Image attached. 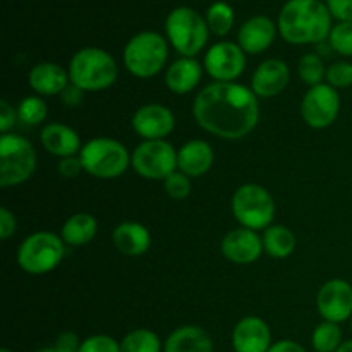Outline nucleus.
I'll list each match as a JSON object with an SVG mask.
<instances>
[{"instance_id": "f257e3e1", "label": "nucleus", "mask_w": 352, "mask_h": 352, "mask_svg": "<svg viewBox=\"0 0 352 352\" xmlns=\"http://www.w3.org/2000/svg\"><path fill=\"white\" fill-rule=\"evenodd\" d=\"M192 116L206 133L223 140H241L260 119L258 96L237 82H212L196 95Z\"/></svg>"}, {"instance_id": "f03ea898", "label": "nucleus", "mask_w": 352, "mask_h": 352, "mask_svg": "<svg viewBox=\"0 0 352 352\" xmlns=\"http://www.w3.org/2000/svg\"><path fill=\"white\" fill-rule=\"evenodd\" d=\"M332 28V14L320 0H289L278 16V33L292 45L320 43Z\"/></svg>"}, {"instance_id": "7ed1b4c3", "label": "nucleus", "mask_w": 352, "mask_h": 352, "mask_svg": "<svg viewBox=\"0 0 352 352\" xmlns=\"http://www.w3.org/2000/svg\"><path fill=\"white\" fill-rule=\"evenodd\" d=\"M117 64L109 52L86 47L76 52L69 64L71 85L81 91H100L112 86L117 79Z\"/></svg>"}, {"instance_id": "20e7f679", "label": "nucleus", "mask_w": 352, "mask_h": 352, "mask_svg": "<svg viewBox=\"0 0 352 352\" xmlns=\"http://www.w3.org/2000/svg\"><path fill=\"white\" fill-rule=\"evenodd\" d=\"M168 58L167 41L155 31L138 33L124 47V65L133 76L141 79L153 78Z\"/></svg>"}, {"instance_id": "39448f33", "label": "nucleus", "mask_w": 352, "mask_h": 352, "mask_svg": "<svg viewBox=\"0 0 352 352\" xmlns=\"http://www.w3.org/2000/svg\"><path fill=\"white\" fill-rule=\"evenodd\" d=\"M82 170L96 179H116L131 165V155L122 143L110 138H95L79 151Z\"/></svg>"}, {"instance_id": "423d86ee", "label": "nucleus", "mask_w": 352, "mask_h": 352, "mask_svg": "<svg viewBox=\"0 0 352 352\" xmlns=\"http://www.w3.org/2000/svg\"><path fill=\"white\" fill-rule=\"evenodd\" d=\"M208 24L205 17L189 7H177L165 19V33L172 47L182 57H195L208 41Z\"/></svg>"}, {"instance_id": "0eeeda50", "label": "nucleus", "mask_w": 352, "mask_h": 352, "mask_svg": "<svg viewBox=\"0 0 352 352\" xmlns=\"http://www.w3.org/2000/svg\"><path fill=\"white\" fill-rule=\"evenodd\" d=\"M62 237L54 232H34L21 243L17 250V263L26 274L45 275L57 268L64 258L65 246Z\"/></svg>"}, {"instance_id": "6e6552de", "label": "nucleus", "mask_w": 352, "mask_h": 352, "mask_svg": "<svg viewBox=\"0 0 352 352\" xmlns=\"http://www.w3.org/2000/svg\"><path fill=\"white\" fill-rule=\"evenodd\" d=\"M36 168V153L26 138L2 134L0 138V186L10 188L26 182Z\"/></svg>"}, {"instance_id": "1a4fd4ad", "label": "nucleus", "mask_w": 352, "mask_h": 352, "mask_svg": "<svg viewBox=\"0 0 352 352\" xmlns=\"http://www.w3.org/2000/svg\"><path fill=\"white\" fill-rule=\"evenodd\" d=\"M230 206L237 222L251 230L268 229L275 217L274 198L258 184H244L237 188Z\"/></svg>"}, {"instance_id": "9d476101", "label": "nucleus", "mask_w": 352, "mask_h": 352, "mask_svg": "<svg viewBox=\"0 0 352 352\" xmlns=\"http://www.w3.org/2000/svg\"><path fill=\"white\" fill-rule=\"evenodd\" d=\"M131 167L150 181H165L177 168V151L165 140L143 141L131 155Z\"/></svg>"}, {"instance_id": "9b49d317", "label": "nucleus", "mask_w": 352, "mask_h": 352, "mask_svg": "<svg viewBox=\"0 0 352 352\" xmlns=\"http://www.w3.org/2000/svg\"><path fill=\"white\" fill-rule=\"evenodd\" d=\"M340 96L329 82H322L308 89L301 103L302 120L313 129L330 127L339 117Z\"/></svg>"}, {"instance_id": "f8f14e48", "label": "nucleus", "mask_w": 352, "mask_h": 352, "mask_svg": "<svg viewBox=\"0 0 352 352\" xmlns=\"http://www.w3.org/2000/svg\"><path fill=\"white\" fill-rule=\"evenodd\" d=\"M246 67V54L230 41H220L208 48L205 55V69L217 82H232Z\"/></svg>"}, {"instance_id": "ddd939ff", "label": "nucleus", "mask_w": 352, "mask_h": 352, "mask_svg": "<svg viewBox=\"0 0 352 352\" xmlns=\"http://www.w3.org/2000/svg\"><path fill=\"white\" fill-rule=\"evenodd\" d=\"M316 306L325 322L342 323L352 318V285L342 278H332L320 287Z\"/></svg>"}, {"instance_id": "4468645a", "label": "nucleus", "mask_w": 352, "mask_h": 352, "mask_svg": "<svg viewBox=\"0 0 352 352\" xmlns=\"http://www.w3.org/2000/svg\"><path fill=\"white\" fill-rule=\"evenodd\" d=\"M131 124H133L134 133L143 138L144 141L165 140V136L174 131L175 117L167 107L150 103L134 112Z\"/></svg>"}, {"instance_id": "2eb2a0df", "label": "nucleus", "mask_w": 352, "mask_h": 352, "mask_svg": "<svg viewBox=\"0 0 352 352\" xmlns=\"http://www.w3.org/2000/svg\"><path fill=\"white\" fill-rule=\"evenodd\" d=\"M291 71L280 58H268L261 62L251 78V89L258 98H274L287 88Z\"/></svg>"}, {"instance_id": "dca6fc26", "label": "nucleus", "mask_w": 352, "mask_h": 352, "mask_svg": "<svg viewBox=\"0 0 352 352\" xmlns=\"http://www.w3.org/2000/svg\"><path fill=\"white\" fill-rule=\"evenodd\" d=\"M263 250V239L258 236L256 230L246 227L230 230L222 241L223 256L237 265L254 263L261 256Z\"/></svg>"}, {"instance_id": "f3484780", "label": "nucleus", "mask_w": 352, "mask_h": 352, "mask_svg": "<svg viewBox=\"0 0 352 352\" xmlns=\"http://www.w3.org/2000/svg\"><path fill=\"white\" fill-rule=\"evenodd\" d=\"M232 347L236 352H268L272 347L270 329L258 316H246L234 329Z\"/></svg>"}, {"instance_id": "a211bd4d", "label": "nucleus", "mask_w": 352, "mask_h": 352, "mask_svg": "<svg viewBox=\"0 0 352 352\" xmlns=\"http://www.w3.org/2000/svg\"><path fill=\"white\" fill-rule=\"evenodd\" d=\"M275 34H277V28L270 17L254 16L241 26L239 33H237V41L244 54L256 55L267 50L274 43Z\"/></svg>"}, {"instance_id": "6ab92c4d", "label": "nucleus", "mask_w": 352, "mask_h": 352, "mask_svg": "<svg viewBox=\"0 0 352 352\" xmlns=\"http://www.w3.org/2000/svg\"><path fill=\"white\" fill-rule=\"evenodd\" d=\"M69 72L54 62H41L30 71V86L38 95H62L69 86Z\"/></svg>"}, {"instance_id": "aec40b11", "label": "nucleus", "mask_w": 352, "mask_h": 352, "mask_svg": "<svg viewBox=\"0 0 352 352\" xmlns=\"http://www.w3.org/2000/svg\"><path fill=\"white\" fill-rule=\"evenodd\" d=\"M213 150L206 141L191 140L177 151V168L188 177H201L212 168Z\"/></svg>"}, {"instance_id": "412c9836", "label": "nucleus", "mask_w": 352, "mask_h": 352, "mask_svg": "<svg viewBox=\"0 0 352 352\" xmlns=\"http://www.w3.org/2000/svg\"><path fill=\"white\" fill-rule=\"evenodd\" d=\"M41 144L48 153L55 157L67 158L74 157L81 151V140L78 133L65 124H47L41 129Z\"/></svg>"}, {"instance_id": "4be33fe9", "label": "nucleus", "mask_w": 352, "mask_h": 352, "mask_svg": "<svg viewBox=\"0 0 352 352\" xmlns=\"http://www.w3.org/2000/svg\"><path fill=\"white\" fill-rule=\"evenodd\" d=\"M203 67L195 57H181L165 72V85L175 95H186L199 85Z\"/></svg>"}, {"instance_id": "5701e85b", "label": "nucleus", "mask_w": 352, "mask_h": 352, "mask_svg": "<svg viewBox=\"0 0 352 352\" xmlns=\"http://www.w3.org/2000/svg\"><path fill=\"white\" fill-rule=\"evenodd\" d=\"M112 241L126 256H141L151 246V236L144 226L138 222H124L116 227Z\"/></svg>"}, {"instance_id": "b1692460", "label": "nucleus", "mask_w": 352, "mask_h": 352, "mask_svg": "<svg viewBox=\"0 0 352 352\" xmlns=\"http://www.w3.org/2000/svg\"><path fill=\"white\" fill-rule=\"evenodd\" d=\"M164 352H213V344L205 330L186 325L168 336Z\"/></svg>"}, {"instance_id": "393cba45", "label": "nucleus", "mask_w": 352, "mask_h": 352, "mask_svg": "<svg viewBox=\"0 0 352 352\" xmlns=\"http://www.w3.org/2000/svg\"><path fill=\"white\" fill-rule=\"evenodd\" d=\"M98 223L96 219L89 213H76L69 217L62 226V241L69 246H85L91 243L96 236Z\"/></svg>"}, {"instance_id": "a878e982", "label": "nucleus", "mask_w": 352, "mask_h": 352, "mask_svg": "<svg viewBox=\"0 0 352 352\" xmlns=\"http://www.w3.org/2000/svg\"><path fill=\"white\" fill-rule=\"evenodd\" d=\"M263 248L272 258L284 260V258L291 256L292 251L296 250V237L287 227L272 226L265 229Z\"/></svg>"}, {"instance_id": "bb28decb", "label": "nucleus", "mask_w": 352, "mask_h": 352, "mask_svg": "<svg viewBox=\"0 0 352 352\" xmlns=\"http://www.w3.org/2000/svg\"><path fill=\"white\" fill-rule=\"evenodd\" d=\"M120 352H162V342L151 330L136 329L120 340Z\"/></svg>"}, {"instance_id": "cd10ccee", "label": "nucleus", "mask_w": 352, "mask_h": 352, "mask_svg": "<svg viewBox=\"0 0 352 352\" xmlns=\"http://www.w3.org/2000/svg\"><path fill=\"white\" fill-rule=\"evenodd\" d=\"M205 19L212 33H215L217 36H226L232 30L236 14L227 2H215L206 10Z\"/></svg>"}, {"instance_id": "c85d7f7f", "label": "nucleus", "mask_w": 352, "mask_h": 352, "mask_svg": "<svg viewBox=\"0 0 352 352\" xmlns=\"http://www.w3.org/2000/svg\"><path fill=\"white\" fill-rule=\"evenodd\" d=\"M311 344L316 352H337L342 346V330L339 323L323 322L315 329L311 336Z\"/></svg>"}, {"instance_id": "c756f323", "label": "nucleus", "mask_w": 352, "mask_h": 352, "mask_svg": "<svg viewBox=\"0 0 352 352\" xmlns=\"http://www.w3.org/2000/svg\"><path fill=\"white\" fill-rule=\"evenodd\" d=\"M298 72H299V78H301L306 85L311 86V88L313 86L322 85V81L327 76L325 65H323L322 58H320L316 54L302 55L298 65Z\"/></svg>"}, {"instance_id": "7c9ffc66", "label": "nucleus", "mask_w": 352, "mask_h": 352, "mask_svg": "<svg viewBox=\"0 0 352 352\" xmlns=\"http://www.w3.org/2000/svg\"><path fill=\"white\" fill-rule=\"evenodd\" d=\"M17 119L28 126H38L47 119V105L38 96H28L17 107Z\"/></svg>"}, {"instance_id": "2f4dec72", "label": "nucleus", "mask_w": 352, "mask_h": 352, "mask_svg": "<svg viewBox=\"0 0 352 352\" xmlns=\"http://www.w3.org/2000/svg\"><path fill=\"white\" fill-rule=\"evenodd\" d=\"M330 47L344 57H352V23H339L330 31Z\"/></svg>"}, {"instance_id": "473e14b6", "label": "nucleus", "mask_w": 352, "mask_h": 352, "mask_svg": "<svg viewBox=\"0 0 352 352\" xmlns=\"http://www.w3.org/2000/svg\"><path fill=\"white\" fill-rule=\"evenodd\" d=\"M327 82L332 88H349L352 86V64L351 62H336L327 69Z\"/></svg>"}, {"instance_id": "72a5a7b5", "label": "nucleus", "mask_w": 352, "mask_h": 352, "mask_svg": "<svg viewBox=\"0 0 352 352\" xmlns=\"http://www.w3.org/2000/svg\"><path fill=\"white\" fill-rule=\"evenodd\" d=\"M164 189L170 198L184 199L191 192V181H189V177L186 174L175 170L174 174H170L164 181Z\"/></svg>"}, {"instance_id": "f704fd0d", "label": "nucleus", "mask_w": 352, "mask_h": 352, "mask_svg": "<svg viewBox=\"0 0 352 352\" xmlns=\"http://www.w3.org/2000/svg\"><path fill=\"white\" fill-rule=\"evenodd\" d=\"M78 352H120V344L109 336H93L82 340Z\"/></svg>"}, {"instance_id": "c9c22d12", "label": "nucleus", "mask_w": 352, "mask_h": 352, "mask_svg": "<svg viewBox=\"0 0 352 352\" xmlns=\"http://www.w3.org/2000/svg\"><path fill=\"white\" fill-rule=\"evenodd\" d=\"M327 7L339 23H352V0H327Z\"/></svg>"}, {"instance_id": "e433bc0d", "label": "nucleus", "mask_w": 352, "mask_h": 352, "mask_svg": "<svg viewBox=\"0 0 352 352\" xmlns=\"http://www.w3.org/2000/svg\"><path fill=\"white\" fill-rule=\"evenodd\" d=\"M16 117L17 113L16 110L12 109V105H10L7 100H2V102H0V131H2V134H7L10 127H14Z\"/></svg>"}, {"instance_id": "4c0bfd02", "label": "nucleus", "mask_w": 352, "mask_h": 352, "mask_svg": "<svg viewBox=\"0 0 352 352\" xmlns=\"http://www.w3.org/2000/svg\"><path fill=\"white\" fill-rule=\"evenodd\" d=\"M82 170V164L79 160V157H67L62 158L60 164H58V172H60L62 177L72 179L76 175H79V172Z\"/></svg>"}, {"instance_id": "58836bf2", "label": "nucleus", "mask_w": 352, "mask_h": 352, "mask_svg": "<svg viewBox=\"0 0 352 352\" xmlns=\"http://www.w3.org/2000/svg\"><path fill=\"white\" fill-rule=\"evenodd\" d=\"M16 230V217L9 212L7 208H0V237L3 241L9 239Z\"/></svg>"}, {"instance_id": "ea45409f", "label": "nucleus", "mask_w": 352, "mask_h": 352, "mask_svg": "<svg viewBox=\"0 0 352 352\" xmlns=\"http://www.w3.org/2000/svg\"><path fill=\"white\" fill-rule=\"evenodd\" d=\"M55 347L60 349L62 352H78L81 347V340L78 339V336L72 332H64L55 342Z\"/></svg>"}, {"instance_id": "a19ab883", "label": "nucleus", "mask_w": 352, "mask_h": 352, "mask_svg": "<svg viewBox=\"0 0 352 352\" xmlns=\"http://www.w3.org/2000/svg\"><path fill=\"white\" fill-rule=\"evenodd\" d=\"M268 352H306V349L292 340H278V342L272 344Z\"/></svg>"}, {"instance_id": "79ce46f5", "label": "nucleus", "mask_w": 352, "mask_h": 352, "mask_svg": "<svg viewBox=\"0 0 352 352\" xmlns=\"http://www.w3.org/2000/svg\"><path fill=\"white\" fill-rule=\"evenodd\" d=\"M81 98H82V91L79 88H76L74 85L67 86L65 91L62 93V100H64L67 105H78V103L81 102Z\"/></svg>"}, {"instance_id": "37998d69", "label": "nucleus", "mask_w": 352, "mask_h": 352, "mask_svg": "<svg viewBox=\"0 0 352 352\" xmlns=\"http://www.w3.org/2000/svg\"><path fill=\"white\" fill-rule=\"evenodd\" d=\"M337 352H352V339L346 340V342H344L342 346L339 347V351H337Z\"/></svg>"}, {"instance_id": "c03bdc74", "label": "nucleus", "mask_w": 352, "mask_h": 352, "mask_svg": "<svg viewBox=\"0 0 352 352\" xmlns=\"http://www.w3.org/2000/svg\"><path fill=\"white\" fill-rule=\"evenodd\" d=\"M36 352H62L60 349H57V347H45V349H40V351H36Z\"/></svg>"}, {"instance_id": "a18cd8bd", "label": "nucleus", "mask_w": 352, "mask_h": 352, "mask_svg": "<svg viewBox=\"0 0 352 352\" xmlns=\"http://www.w3.org/2000/svg\"><path fill=\"white\" fill-rule=\"evenodd\" d=\"M0 352H12V351H9V349H2Z\"/></svg>"}, {"instance_id": "49530a36", "label": "nucleus", "mask_w": 352, "mask_h": 352, "mask_svg": "<svg viewBox=\"0 0 352 352\" xmlns=\"http://www.w3.org/2000/svg\"><path fill=\"white\" fill-rule=\"evenodd\" d=\"M351 327H352V318H351Z\"/></svg>"}]
</instances>
